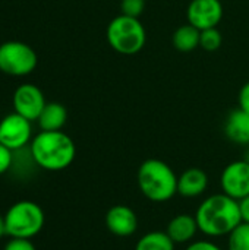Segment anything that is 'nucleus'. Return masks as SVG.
Returning <instances> with one entry per match:
<instances>
[{
  "mask_svg": "<svg viewBox=\"0 0 249 250\" xmlns=\"http://www.w3.org/2000/svg\"><path fill=\"white\" fill-rule=\"evenodd\" d=\"M198 229L208 237L229 236L241 223L239 202L226 193H216L205 198L195 212Z\"/></svg>",
  "mask_w": 249,
  "mask_h": 250,
  "instance_id": "f257e3e1",
  "label": "nucleus"
},
{
  "mask_svg": "<svg viewBox=\"0 0 249 250\" xmlns=\"http://www.w3.org/2000/svg\"><path fill=\"white\" fill-rule=\"evenodd\" d=\"M29 151L37 167L47 171H60L68 168L76 155L75 142L62 130H41L32 138Z\"/></svg>",
  "mask_w": 249,
  "mask_h": 250,
  "instance_id": "f03ea898",
  "label": "nucleus"
},
{
  "mask_svg": "<svg viewBox=\"0 0 249 250\" xmlns=\"http://www.w3.org/2000/svg\"><path fill=\"white\" fill-rule=\"evenodd\" d=\"M136 182L141 193L153 202H167L178 193L176 173L158 158H148L139 166Z\"/></svg>",
  "mask_w": 249,
  "mask_h": 250,
  "instance_id": "7ed1b4c3",
  "label": "nucleus"
},
{
  "mask_svg": "<svg viewBox=\"0 0 249 250\" xmlns=\"http://www.w3.org/2000/svg\"><path fill=\"white\" fill-rule=\"evenodd\" d=\"M109 45L119 54L134 56L139 53L147 42V32L139 18L117 15L110 21L106 29Z\"/></svg>",
  "mask_w": 249,
  "mask_h": 250,
  "instance_id": "20e7f679",
  "label": "nucleus"
},
{
  "mask_svg": "<svg viewBox=\"0 0 249 250\" xmlns=\"http://www.w3.org/2000/svg\"><path fill=\"white\" fill-rule=\"evenodd\" d=\"M6 236L10 239L35 237L44 227L45 215L43 208L32 201L15 202L4 214Z\"/></svg>",
  "mask_w": 249,
  "mask_h": 250,
  "instance_id": "39448f33",
  "label": "nucleus"
},
{
  "mask_svg": "<svg viewBox=\"0 0 249 250\" xmlns=\"http://www.w3.org/2000/svg\"><path fill=\"white\" fill-rule=\"evenodd\" d=\"M38 57L34 48L21 41H7L0 45V72L10 76H26L37 67Z\"/></svg>",
  "mask_w": 249,
  "mask_h": 250,
  "instance_id": "423d86ee",
  "label": "nucleus"
},
{
  "mask_svg": "<svg viewBox=\"0 0 249 250\" xmlns=\"http://www.w3.org/2000/svg\"><path fill=\"white\" fill-rule=\"evenodd\" d=\"M31 135V122L18 113L7 114L0 120V144L10 151L25 148L32 141Z\"/></svg>",
  "mask_w": 249,
  "mask_h": 250,
  "instance_id": "0eeeda50",
  "label": "nucleus"
},
{
  "mask_svg": "<svg viewBox=\"0 0 249 250\" xmlns=\"http://www.w3.org/2000/svg\"><path fill=\"white\" fill-rule=\"evenodd\" d=\"M223 4L220 0H191L186 9L188 23L200 31L217 28L223 19Z\"/></svg>",
  "mask_w": 249,
  "mask_h": 250,
  "instance_id": "6e6552de",
  "label": "nucleus"
},
{
  "mask_svg": "<svg viewBox=\"0 0 249 250\" xmlns=\"http://www.w3.org/2000/svg\"><path fill=\"white\" fill-rule=\"evenodd\" d=\"M220 186L223 193L227 196L241 201L249 195V163L247 160L233 161L225 167Z\"/></svg>",
  "mask_w": 249,
  "mask_h": 250,
  "instance_id": "1a4fd4ad",
  "label": "nucleus"
},
{
  "mask_svg": "<svg viewBox=\"0 0 249 250\" xmlns=\"http://www.w3.org/2000/svg\"><path fill=\"white\" fill-rule=\"evenodd\" d=\"M12 103L15 113L21 114L29 122L38 120L43 108L47 104L43 91L32 83H23L18 86L13 94Z\"/></svg>",
  "mask_w": 249,
  "mask_h": 250,
  "instance_id": "9d476101",
  "label": "nucleus"
},
{
  "mask_svg": "<svg viewBox=\"0 0 249 250\" xmlns=\"http://www.w3.org/2000/svg\"><path fill=\"white\" fill-rule=\"evenodd\" d=\"M107 230L117 237H129L138 230V217L126 205H114L106 214Z\"/></svg>",
  "mask_w": 249,
  "mask_h": 250,
  "instance_id": "9b49d317",
  "label": "nucleus"
},
{
  "mask_svg": "<svg viewBox=\"0 0 249 250\" xmlns=\"http://www.w3.org/2000/svg\"><path fill=\"white\" fill-rule=\"evenodd\" d=\"M198 231L200 229H198L197 218L195 215H189V214L175 215L169 221L167 229H166V233L169 234V237L173 240L175 245L191 243Z\"/></svg>",
  "mask_w": 249,
  "mask_h": 250,
  "instance_id": "f8f14e48",
  "label": "nucleus"
},
{
  "mask_svg": "<svg viewBox=\"0 0 249 250\" xmlns=\"http://www.w3.org/2000/svg\"><path fill=\"white\" fill-rule=\"evenodd\" d=\"M208 188V177L204 170L192 167L178 177V193L183 198H198Z\"/></svg>",
  "mask_w": 249,
  "mask_h": 250,
  "instance_id": "ddd939ff",
  "label": "nucleus"
},
{
  "mask_svg": "<svg viewBox=\"0 0 249 250\" xmlns=\"http://www.w3.org/2000/svg\"><path fill=\"white\" fill-rule=\"evenodd\" d=\"M226 136L239 145H249V113L242 108L233 110L225 123Z\"/></svg>",
  "mask_w": 249,
  "mask_h": 250,
  "instance_id": "4468645a",
  "label": "nucleus"
},
{
  "mask_svg": "<svg viewBox=\"0 0 249 250\" xmlns=\"http://www.w3.org/2000/svg\"><path fill=\"white\" fill-rule=\"evenodd\" d=\"M68 120V110L60 103H47L38 117V126L45 132L62 130Z\"/></svg>",
  "mask_w": 249,
  "mask_h": 250,
  "instance_id": "2eb2a0df",
  "label": "nucleus"
},
{
  "mask_svg": "<svg viewBox=\"0 0 249 250\" xmlns=\"http://www.w3.org/2000/svg\"><path fill=\"white\" fill-rule=\"evenodd\" d=\"M201 31L191 23L179 26L172 35L173 47L181 53H189L200 47Z\"/></svg>",
  "mask_w": 249,
  "mask_h": 250,
  "instance_id": "dca6fc26",
  "label": "nucleus"
},
{
  "mask_svg": "<svg viewBox=\"0 0 249 250\" xmlns=\"http://www.w3.org/2000/svg\"><path fill=\"white\" fill-rule=\"evenodd\" d=\"M175 243L166 231H150L135 245V250H175Z\"/></svg>",
  "mask_w": 249,
  "mask_h": 250,
  "instance_id": "f3484780",
  "label": "nucleus"
},
{
  "mask_svg": "<svg viewBox=\"0 0 249 250\" xmlns=\"http://www.w3.org/2000/svg\"><path fill=\"white\" fill-rule=\"evenodd\" d=\"M227 237V250H249V224L241 223Z\"/></svg>",
  "mask_w": 249,
  "mask_h": 250,
  "instance_id": "a211bd4d",
  "label": "nucleus"
},
{
  "mask_svg": "<svg viewBox=\"0 0 249 250\" xmlns=\"http://www.w3.org/2000/svg\"><path fill=\"white\" fill-rule=\"evenodd\" d=\"M223 37L222 32L217 28H208L201 31V38H200V47L205 51H217L222 47Z\"/></svg>",
  "mask_w": 249,
  "mask_h": 250,
  "instance_id": "6ab92c4d",
  "label": "nucleus"
},
{
  "mask_svg": "<svg viewBox=\"0 0 249 250\" xmlns=\"http://www.w3.org/2000/svg\"><path fill=\"white\" fill-rule=\"evenodd\" d=\"M144 9H145V0H122L120 3L122 15L126 16L139 18L144 13Z\"/></svg>",
  "mask_w": 249,
  "mask_h": 250,
  "instance_id": "aec40b11",
  "label": "nucleus"
},
{
  "mask_svg": "<svg viewBox=\"0 0 249 250\" xmlns=\"http://www.w3.org/2000/svg\"><path fill=\"white\" fill-rule=\"evenodd\" d=\"M13 164V151L0 144V176L10 171Z\"/></svg>",
  "mask_w": 249,
  "mask_h": 250,
  "instance_id": "412c9836",
  "label": "nucleus"
},
{
  "mask_svg": "<svg viewBox=\"0 0 249 250\" xmlns=\"http://www.w3.org/2000/svg\"><path fill=\"white\" fill-rule=\"evenodd\" d=\"M3 250H37L28 239H10Z\"/></svg>",
  "mask_w": 249,
  "mask_h": 250,
  "instance_id": "4be33fe9",
  "label": "nucleus"
},
{
  "mask_svg": "<svg viewBox=\"0 0 249 250\" xmlns=\"http://www.w3.org/2000/svg\"><path fill=\"white\" fill-rule=\"evenodd\" d=\"M185 250H222L220 246H217L213 242L208 240H200V242H192Z\"/></svg>",
  "mask_w": 249,
  "mask_h": 250,
  "instance_id": "5701e85b",
  "label": "nucleus"
},
{
  "mask_svg": "<svg viewBox=\"0 0 249 250\" xmlns=\"http://www.w3.org/2000/svg\"><path fill=\"white\" fill-rule=\"evenodd\" d=\"M238 100H239V108H242L244 111L249 113V82H247L241 88Z\"/></svg>",
  "mask_w": 249,
  "mask_h": 250,
  "instance_id": "b1692460",
  "label": "nucleus"
},
{
  "mask_svg": "<svg viewBox=\"0 0 249 250\" xmlns=\"http://www.w3.org/2000/svg\"><path fill=\"white\" fill-rule=\"evenodd\" d=\"M238 202H239V211H241L242 223H248L249 224V195L247 198L238 201Z\"/></svg>",
  "mask_w": 249,
  "mask_h": 250,
  "instance_id": "393cba45",
  "label": "nucleus"
},
{
  "mask_svg": "<svg viewBox=\"0 0 249 250\" xmlns=\"http://www.w3.org/2000/svg\"><path fill=\"white\" fill-rule=\"evenodd\" d=\"M6 236V223H4V215H0V239Z\"/></svg>",
  "mask_w": 249,
  "mask_h": 250,
  "instance_id": "a878e982",
  "label": "nucleus"
}]
</instances>
